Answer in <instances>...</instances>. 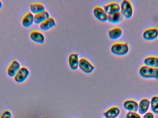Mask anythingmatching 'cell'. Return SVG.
I'll use <instances>...</instances> for the list:
<instances>
[{
	"label": "cell",
	"instance_id": "obj_8",
	"mask_svg": "<svg viewBox=\"0 0 158 118\" xmlns=\"http://www.w3.org/2000/svg\"><path fill=\"white\" fill-rule=\"evenodd\" d=\"M143 38L146 41H153L158 37V29L157 28H152L146 30L143 33Z\"/></svg>",
	"mask_w": 158,
	"mask_h": 118
},
{
	"label": "cell",
	"instance_id": "obj_11",
	"mask_svg": "<svg viewBox=\"0 0 158 118\" xmlns=\"http://www.w3.org/2000/svg\"><path fill=\"white\" fill-rule=\"evenodd\" d=\"M31 39L34 42L44 43L45 41V37L41 32L38 31H33L30 34Z\"/></svg>",
	"mask_w": 158,
	"mask_h": 118
},
{
	"label": "cell",
	"instance_id": "obj_2",
	"mask_svg": "<svg viewBox=\"0 0 158 118\" xmlns=\"http://www.w3.org/2000/svg\"><path fill=\"white\" fill-rule=\"evenodd\" d=\"M110 50L111 53L115 55L123 56L129 52V45L126 43H118L111 46Z\"/></svg>",
	"mask_w": 158,
	"mask_h": 118
},
{
	"label": "cell",
	"instance_id": "obj_14",
	"mask_svg": "<svg viewBox=\"0 0 158 118\" xmlns=\"http://www.w3.org/2000/svg\"><path fill=\"white\" fill-rule=\"evenodd\" d=\"M150 102L148 99H143L140 101L138 108V112L140 115H144L147 113L150 107Z\"/></svg>",
	"mask_w": 158,
	"mask_h": 118
},
{
	"label": "cell",
	"instance_id": "obj_5",
	"mask_svg": "<svg viewBox=\"0 0 158 118\" xmlns=\"http://www.w3.org/2000/svg\"><path fill=\"white\" fill-rule=\"evenodd\" d=\"M93 13L96 18L100 22H105L107 21L108 15L102 7L96 6L94 8Z\"/></svg>",
	"mask_w": 158,
	"mask_h": 118
},
{
	"label": "cell",
	"instance_id": "obj_25",
	"mask_svg": "<svg viewBox=\"0 0 158 118\" xmlns=\"http://www.w3.org/2000/svg\"><path fill=\"white\" fill-rule=\"evenodd\" d=\"M143 118H155V116L153 113L151 112H148L144 115Z\"/></svg>",
	"mask_w": 158,
	"mask_h": 118
},
{
	"label": "cell",
	"instance_id": "obj_23",
	"mask_svg": "<svg viewBox=\"0 0 158 118\" xmlns=\"http://www.w3.org/2000/svg\"><path fill=\"white\" fill-rule=\"evenodd\" d=\"M126 118H141V116L135 112H129L126 114Z\"/></svg>",
	"mask_w": 158,
	"mask_h": 118
},
{
	"label": "cell",
	"instance_id": "obj_22",
	"mask_svg": "<svg viewBox=\"0 0 158 118\" xmlns=\"http://www.w3.org/2000/svg\"><path fill=\"white\" fill-rule=\"evenodd\" d=\"M151 110L154 114L158 115V96H153L150 102Z\"/></svg>",
	"mask_w": 158,
	"mask_h": 118
},
{
	"label": "cell",
	"instance_id": "obj_7",
	"mask_svg": "<svg viewBox=\"0 0 158 118\" xmlns=\"http://www.w3.org/2000/svg\"><path fill=\"white\" fill-rule=\"evenodd\" d=\"M79 68L86 73H91L94 69V67L87 59L81 58L79 60Z\"/></svg>",
	"mask_w": 158,
	"mask_h": 118
},
{
	"label": "cell",
	"instance_id": "obj_27",
	"mask_svg": "<svg viewBox=\"0 0 158 118\" xmlns=\"http://www.w3.org/2000/svg\"><path fill=\"white\" fill-rule=\"evenodd\" d=\"M47 118L44 117V118Z\"/></svg>",
	"mask_w": 158,
	"mask_h": 118
},
{
	"label": "cell",
	"instance_id": "obj_15",
	"mask_svg": "<svg viewBox=\"0 0 158 118\" xmlns=\"http://www.w3.org/2000/svg\"><path fill=\"white\" fill-rule=\"evenodd\" d=\"M56 26L55 20L53 18L50 17L44 22L40 24V27L43 31H47Z\"/></svg>",
	"mask_w": 158,
	"mask_h": 118
},
{
	"label": "cell",
	"instance_id": "obj_21",
	"mask_svg": "<svg viewBox=\"0 0 158 118\" xmlns=\"http://www.w3.org/2000/svg\"><path fill=\"white\" fill-rule=\"evenodd\" d=\"M123 34V31L119 27H115L109 31L108 35L111 39L115 40L121 37Z\"/></svg>",
	"mask_w": 158,
	"mask_h": 118
},
{
	"label": "cell",
	"instance_id": "obj_1",
	"mask_svg": "<svg viewBox=\"0 0 158 118\" xmlns=\"http://www.w3.org/2000/svg\"><path fill=\"white\" fill-rule=\"evenodd\" d=\"M139 72L140 76L143 79H158V68L143 66L140 68Z\"/></svg>",
	"mask_w": 158,
	"mask_h": 118
},
{
	"label": "cell",
	"instance_id": "obj_18",
	"mask_svg": "<svg viewBox=\"0 0 158 118\" xmlns=\"http://www.w3.org/2000/svg\"><path fill=\"white\" fill-rule=\"evenodd\" d=\"M30 9L32 14H39L45 11V7L43 5L39 3H31L30 5Z\"/></svg>",
	"mask_w": 158,
	"mask_h": 118
},
{
	"label": "cell",
	"instance_id": "obj_13",
	"mask_svg": "<svg viewBox=\"0 0 158 118\" xmlns=\"http://www.w3.org/2000/svg\"><path fill=\"white\" fill-rule=\"evenodd\" d=\"M79 55L77 53L70 54L69 57V63L70 67L73 70L77 69L79 67Z\"/></svg>",
	"mask_w": 158,
	"mask_h": 118
},
{
	"label": "cell",
	"instance_id": "obj_4",
	"mask_svg": "<svg viewBox=\"0 0 158 118\" xmlns=\"http://www.w3.org/2000/svg\"><path fill=\"white\" fill-rule=\"evenodd\" d=\"M30 71L27 67H22L20 68L15 76L14 77V80L17 83L24 82L30 75Z\"/></svg>",
	"mask_w": 158,
	"mask_h": 118
},
{
	"label": "cell",
	"instance_id": "obj_26",
	"mask_svg": "<svg viewBox=\"0 0 158 118\" xmlns=\"http://www.w3.org/2000/svg\"><path fill=\"white\" fill-rule=\"evenodd\" d=\"M3 7V3L2 1H0V10L2 9Z\"/></svg>",
	"mask_w": 158,
	"mask_h": 118
},
{
	"label": "cell",
	"instance_id": "obj_12",
	"mask_svg": "<svg viewBox=\"0 0 158 118\" xmlns=\"http://www.w3.org/2000/svg\"><path fill=\"white\" fill-rule=\"evenodd\" d=\"M123 107L126 110L129 112H137L138 111L139 104L134 100H126L123 104Z\"/></svg>",
	"mask_w": 158,
	"mask_h": 118
},
{
	"label": "cell",
	"instance_id": "obj_3",
	"mask_svg": "<svg viewBox=\"0 0 158 118\" xmlns=\"http://www.w3.org/2000/svg\"><path fill=\"white\" fill-rule=\"evenodd\" d=\"M120 11L122 15L127 19L131 18L133 14V8L130 1L123 0L120 5Z\"/></svg>",
	"mask_w": 158,
	"mask_h": 118
},
{
	"label": "cell",
	"instance_id": "obj_24",
	"mask_svg": "<svg viewBox=\"0 0 158 118\" xmlns=\"http://www.w3.org/2000/svg\"><path fill=\"white\" fill-rule=\"evenodd\" d=\"M0 118H13L12 113L9 110H6L2 113Z\"/></svg>",
	"mask_w": 158,
	"mask_h": 118
},
{
	"label": "cell",
	"instance_id": "obj_10",
	"mask_svg": "<svg viewBox=\"0 0 158 118\" xmlns=\"http://www.w3.org/2000/svg\"><path fill=\"white\" fill-rule=\"evenodd\" d=\"M34 22V15L31 12H28L25 14L21 19L22 25L25 28H28L31 26Z\"/></svg>",
	"mask_w": 158,
	"mask_h": 118
},
{
	"label": "cell",
	"instance_id": "obj_6",
	"mask_svg": "<svg viewBox=\"0 0 158 118\" xmlns=\"http://www.w3.org/2000/svg\"><path fill=\"white\" fill-rule=\"evenodd\" d=\"M21 68L20 63L16 59H13L7 69V75L11 78H14Z\"/></svg>",
	"mask_w": 158,
	"mask_h": 118
},
{
	"label": "cell",
	"instance_id": "obj_20",
	"mask_svg": "<svg viewBox=\"0 0 158 118\" xmlns=\"http://www.w3.org/2000/svg\"><path fill=\"white\" fill-rule=\"evenodd\" d=\"M120 113V110L118 107H112L110 108L104 114L106 118H117Z\"/></svg>",
	"mask_w": 158,
	"mask_h": 118
},
{
	"label": "cell",
	"instance_id": "obj_17",
	"mask_svg": "<svg viewBox=\"0 0 158 118\" xmlns=\"http://www.w3.org/2000/svg\"><path fill=\"white\" fill-rule=\"evenodd\" d=\"M145 66L158 69V57L156 56H149L144 60Z\"/></svg>",
	"mask_w": 158,
	"mask_h": 118
},
{
	"label": "cell",
	"instance_id": "obj_16",
	"mask_svg": "<svg viewBox=\"0 0 158 118\" xmlns=\"http://www.w3.org/2000/svg\"><path fill=\"white\" fill-rule=\"evenodd\" d=\"M34 23L36 24H41L50 17V14L47 11H45L34 15Z\"/></svg>",
	"mask_w": 158,
	"mask_h": 118
},
{
	"label": "cell",
	"instance_id": "obj_19",
	"mask_svg": "<svg viewBox=\"0 0 158 118\" xmlns=\"http://www.w3.org/2000/svg\"><path fill=\"white\" fill-rule=\"evenodd\" d=\"M123 18V16L120 12L108 15V21L112 24H118L121 22Z\"/></svg>",
	"mask_w": 158,
	"mask_h": 118
},
{
	"label": "cell",
	"instance_id": "obj_9",
	"mask_svg": "<svg viewBox=\"0 0 158 118\" xmlns=\"http://www.w3.org/2000/svg\"><path fill=\"white\" fill-rule=\"evenodd\" d=\"M104 9L108 15L118 13L120 11V6L118 3L111 2L104 6Z\"/></svg>",
	"mask_w": 158,
	"mask_h": 118
}]
</instances>
